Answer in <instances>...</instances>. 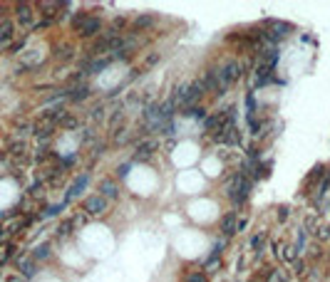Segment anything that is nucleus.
Listing matches in <instances>:
<instances>
[{
    "label": "nucleus",
    "mask_w": 330,
    "mask_h": 282,
    "mask_svg": "<svg viewBox=\"0 0 330 282\" xmlns=\"http://www.w3.org/2000/svg\"><path fill=\"white\" fill-rule=\"evenodd\" d=\"M226 193H229V198L234 203H243L246 198H249V193H251V181L238 171L236 176H234V181L229 183V191H226Z\"/></svg>",
    "instance_id": "nucleus-1"
},
{
    "label": "nucleus",
    "mask_w": 330,
    "mask_h": 282,
    "mask_svg": "<svg viewBox=\"0 0 330 282\" xmlns=\"http://www.w3.org/2000/svg\"><path fill=\"white\" fill-rule=\"evenodd\" d=\"M238 74H241V64L238 62H226L223 67L219 70V79H221V87L226 89L231 82H236L238 79Z\"/></svg>",
    "instance_id": "nucleus-2"
},
{
    "label": "nucleus",
    "mask_w": 330,
    "mask_h": 282,
    "mask_svg": "<svg viewBox=\"0 0 330 282\" xmlns=\"http://www.w3.org/2000/svg\"><path fill=\"white\" fill-rule=\"evenodd\" d=\"M214 141H219V144H226V146H238V129H236V124L234 121H229L223 129H221V134L219 136H214Z\"/></svg>",
    "instance_id": "nucleus-3"
},
{
    "label": "nucleus",
    "mask_w": 330,
    "mask_h": 282,
    "mask_svg": "<svg viewBox=\"0 0 330 282\" xmlns=\"http://www.w3.org/2000/svg\"><path fill=\"white\" fill-rule=\"evenodd\" d=\"M105 210H107V201L102 198V196H90L85 201V213L87 215H102Z\"/></svg>",
    "instance_id": "nucleus-4"
},
{
    "label": "nucleus",
    "mask_w": 330,
    "mask_h": 282,
    "mask_svg": "<svg viewBox=\"0 0 330 282\" xmlns=\"http://www.w3.org/2000/svg\"><path fill=\"white\" fill-rule=\"evenodd\" d=\"M99 30H102V20H99V17H92V15H90V17L85 20V23H82V28H79L77 32H79L82 37H92V35H97Z\"/></svg>",
    "instance_id": "nucleus-5"
},
{
    "label": "nucleus",
    "mask_w": 330,
    "mask_h": 282,
    "mask_svg": "<svg viewBox=\"0 0 330 282\" xmlns=\"http://www.w3.org/2000/svg\"><path fill=\"white\" fill-rule=\"evenodd\" d=\"M273 82V67H266V64H261V67L253 72V84L256 87H266Z\"/></svg>",
    "instance_id": "nucleus-6"
},
{
    "label": "nucleus",
    "mask_w": 330,
    "mask_h": 282,
    "mask_svg": "<svg viewBox=\"0 0 330 282\" xmlns=\"http://www.w3.org/2000/svg\"><path fill=\"white\" fill-rule=\"evenodd\" d=\"M85 186H87V176L82 173V176H77L75 181H72V186H70V191H67V201L70 198H77L82 191H85Z\"/></svg>",
    "instance_id": "nucleus-7"
},
{
    "label": "nucleus",
    "mask_w": 330,
    "mask_h": 282,
    "mask_svg": "<svg viewBox=\"0 0 330 282\" xmlns=\"http://www.w3.org/2000/svg\"><path fill=\"white\" fill-rule=\"evenodd\" d=\"M99 191H102V198H105V201H107V198H117V193H119V191H117V183H114L112 178L102 181V183H99Z\"/></svg>",
    "instance_id": "nucleus-8"
},
{
    "label": "nucleus",
    "mask_w": 330,
    "mask_h": 282,
    "mask_svg": "<svg viewBox=\"0 0 330 282\" xmlns=\"http://www.w3.org/2000/svg\"><path fill=\"white\" fill-rule=\"evenodd\" d=\"M221 230H223V235H234L238 228H236V215L234 213H229V215H223V223H221Z\"/></svg>",
    "instance_id": "nucleus-9"
},
{
    "label": "nucleus",
    "mask_w": 330,
    "mask_h": 282,
    "mask_svg": "<svg viewBox=\"0 0 330 282\" xmlns=\"http://www.w3.org/2000/svg\"><path fill=\"white\" fill-rule=\"evenodd\" d=\"M20 272H23V277H35L37 275V265H35V260H23L20 263Z\"/></svg>",
    "instance_id": "nucleus-10"
},
{
    "label": "nucleus",
    "mask_w": 330,
    "mask_h": 282,
    "mask_svg": "<svg viewBox=\"0 0 330 282\" xmlns=\"http://www.w3.org/2000/svg\"><path fill=\"white\" fill-rule=\"evenodd\" d=\"M87 94H90V89H87V87H75V89L67 94L72 102H82V99H87Z\"/></svg>",
    "instance_id": "nucleus-11"
},
{
    "label": "nucleus",
    "mask_w": 330,
    "mask_h": 282,
    "mask_svg": "<svg viewBox=\"0 0 330 282\" xmlns=\"http://www.w3.org/2000/svg\"><path fill=\"white\" fill-rule=\"evenodd\" d=\"M17 20H20L23 25H30V23H32V10L20 5V8H17Z\"/></svg>",
    "instance_id": "nucleus-12"
},
{
    "label": "nucleus",
    "mask_w": 330,
    "mask_h": 282,
    "mask_svg": "<svg viewBox=\"0 0 330 282\" xmlns=\"http://www.w3.org/2000/svg\"><path fill=\"white\" fill-rule=\"evenodd\" d=\"M328 186H330V173H325V176H323V181L318 183V191H315V201H320L323 196H325V191H328Z\"/></svg>",
    "instance_id": "nucleus-13"
},
{
    "label": "nucleus",
    "mask_w": 330,
    "mask_h": 282,
    "mask_svg": "<svg viewBox=\"0 0 330 282\" xmlns=\"http://www.w3.org/2000/svg\"><path fill=\"white\" fill-rule=\"evenodd\" d=\"M152 23H154L152 15H139L132 25H134V30H141V28H147V25H152Z\"/></svg>",
    "instance_id": "nucleus-14"
},
{
    "label": "nucleus",
    "mask_w": 330,
    "mask_h": 282,
    "mask_svg": "<svg viewBox=\"0 0 330 282\" xmlns=\"http://www.w3.org/2000/svg\"><path fill=\"white\" fill-rule=\"evenodd\" d=\"M10 37H13V23L8 20V23L0 25V42H5V40H10Z\"/></svg>",
    "instance_id": "nucleus-15"
},
{
    "label": "nucleus",
    "mask_w": 330,
    "mask_h": 282,
    "mask_svg": "<svg viewBox=\"0 0 330 282\" xmlns=\"http://www.w3.org/2000/svg\"><path fill=\"white\" fill-rule=\"evenodd\" d=\"M50 255V245L45 243V245H40V248H35V252H32V260H45Z\"/></svg>",
    "instance_id": "nucleus-16"
},
{
    "label": "nucleus",
    "mask_w": 330,
    "mask_h": 282,
    "mask_svg": "<svg viewBox=\"0 0 330 282\" xmlns=\"http://www.w3.org/2000/svg\"><path fill=\"white\" fill-rule=\"evenodd\" d=\"M87 17H90V13H77V15L72 17V28H77V30H79V28H82V23H85Z\"/></svg>",
    "instance_id": "nucleus-17"
},
{
    "label": "nucleus",
    "mask_w": 330,
    "mask_h": 282,
    "mask_svg": "<svg viewBox=\"0 0 330 282\" xmlns=\"http://www.w3.org/2000/svg\"><path fill=\"white\" fill-rule=\"evenodd\" d=\"M187 282H206V275H204V272H191V275L187 277Z\"/></svg>",
    "instance_id": "nucleus-18"
},
{
    "label": "nucleus",
    "mask_w": 330,
    "mask_h": 282,
    "mask_svg": "<svg viewBox=\"0 0 330 282\" xmlns=\"http://www.w3.org/2000/svg\"><path fill=\"white\" fill-rule=\"evenodd\" d=\"M261 240H263V233L253 235V237H251V248H253V250H258V248H261Z\"/></svg>",
    "instance_id": "nucleus-19"
},
{
    "label": "nucleus",
    "mask_w": 330,
    "mask_h": 282,
    "mask_svg": "<svg viewBox=\"0 0 330 282\" xmlns=\"http://www.w3.org/2000/svg\"><path fill=\"white\" fill-rule=\"evenodd\" d=\"M129 166H132V163H122V166H119V171H117V176H122V178H125L127 173H129Z\"/></svg>",
    "instance_id": "nucleus-20"
},
{
    "label": "nucleus",
    "mask_w": 330,
    "mask_h": 282,
    "mask_svg": "<svg viewBox=\"0 0 330 282\" xmlns=\"http://www.w3.org/2000/svg\"><path fill=\"white\" fill-rule=\"evenodd\" d=\"M268 282H283L281 272H278V270H271V277H268Z\"/></svg>",
    "instance_id": "nucleus-21"
},
{
    "label": "nucleus",
    "mask_w": 330,
    "mask_h": 282,
    "mask_svg": "<svg viewBox=\"0 0 330 282\" xmlns=\"http://www.w3.org/2000/svg\"><path fill=\"white\" fill-rule=\"evenodd\" d=\"M60 210H63V203H60V206H52V208H47V210H45V215H57Z\"/></svg>",
    "instance_id": "nucleus-22"
},
{
    "label": "nucleus",
    "mask_w": 330,
    "mask_h": 282,
    "mask_svg": "<svg viewBox=\"0 0 330 282\" xmlns=\"http://www.w3.org/2000/svg\"><path fill=\"white\" fill-rule=\"evenodd\" d=\"M278 210H281V213H278V218H281V221H285V218H288V208L283 206V208H278Z\"/></svg>",
    "instance_id": "nucleus-23"
},
{
    "label": "nucleus",
    "mask_w": 330,
    "mask_h": 282,
    "mask_svg": "<svg viewBox=\"0 0 330 282\" xmlns=\"http://www.w3.org/2000/svg\"><path fill=\"white\" fill-rule=\"evenodd\" d=\"M8 282H25L23 277H8Z\"/></svg>",
    "instance_id": "nucleus-24"
}]
</instances>
